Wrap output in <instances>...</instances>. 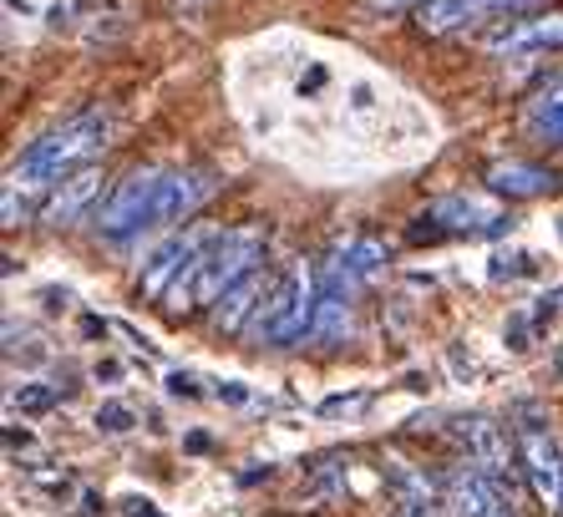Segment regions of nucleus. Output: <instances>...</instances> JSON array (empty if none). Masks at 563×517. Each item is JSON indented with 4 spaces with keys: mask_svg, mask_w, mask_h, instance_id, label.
Masks as SVG:
<instances>
[{
    "mask_svg": "<svg viewBox=\"0 0 563 517\" xmlns=\"http://www.w3.org/2000/svg\"><path fill=\"white\" fill-rule=\"evenodd\" d=\"M260 258H264V229L260 223H244V229L219 233V239L198 254L194 270L168 289V315H188L194 305H219L244 274L260 270Z\"/></svg>",
    "mask_w": 563,
    "mask_h": 517,
    "instance_id": "nucleus-1",
    "label": "nucleus"
},
{
    "mask_svg": "<svg viewBox=\"0 0 563 517\" xmlns=\"http://www.w3.org/2000/svg\"><path fill=\"white\" fill-rule=\"evenodd\" d=\"M107 112H81L71 122H62L56 132L36 138V143L21 153V163L11 168L15 188H41V183H62L66 173L92 168V157L107 147Z\"/></svg>",
    "mask_w": 563,
    "mask_h": 517,
    "instance_id": "nucleus-2",
    "label": "nucleus"
},
{
    "mask_svg": "<svg viewBox=\"0 0 563 517\" xmlns=\"http://www.w3.org/2000/svg\"><path fill=\"white\" fill-rule=\"evenodd\" d=\"M314 310H320V279H314V270L295 264L254 310L250 330L260 336V345H295L305 330H314Z\"/></svg>",
    "mask_w": 563,
    "mask_h": 517,
    "instance_id": "nucleus-3",
    "label": "nucleus"
},
{
    "mask_svg": "<svg viewBox=\"0 0 563 517\" xmlns=\"http://www.w3.org/2000/svg\"><path fill=\"white\" fill-rule=\"evenodd\" d=\"M163 178H168V173H157V168H132L128 178L112 188V198L102 204V213H97V229H102L107 239H128V233H143L147 219H153L157 194H163Z\"/></svg>",
    "mask_w": 563,
    "mask_h": 517,
    "instance_id": "nucleus-4",
    "label": "nucleus"
},
{
    "mask_svg": "<svg viewBox=\"0 0 563 517\" xmlns=\"http://www.w3.org/2000/svg\"><path fill=\"white\" fill-rule=\"evenodd\" d=\"M518 452H523L528 487L538 492L543 513H563V452H559V441L538 427V421H523V431H518Z\"/></svg>",
    "mask_w": 563,
    "mask_h": 517,
    "instance_id": "nucleus-5",
    "label": "nucleus"
},
{
    "mask_svg": "<svg viewBox=\"0 0 563 517\" xmlns=\"http://www.w3.org/2000/svg\"><path fill=\"white\" fill-rule=\"evenodd\" d=\"M538 6H549V0H427L417 6V26L427 36H446V31L493 21V15H528Z\"/></svg>",
    "mask_w": 563,
    "mask_h": 517,
    "instance_id": "nucleus-6",
    "label": "nucleus"
},
{
    "mask_svg": "<svg viewBox=\"0 0 563 517\" xmlns=\"http://www.w3.org/2000/svg\"><path fill=\"white\" fill-rule=\"evenodd\" d=\"M213 239H219V233H209V229H188V233H178V239H168V244H163L153 258H147V270H143V295H168V289L178 285L188 270H194L198 254H203Z\"/></svg>",
    "mask_w": 563,
    "mask_h": 517,
    "instance_id": "nucleus-7",
    "label": "nucleus"
},
{
    "mask_svg": "<svg viewBox=\"0 0 563 517\" xmlns=\"http://www.w3.org/2000/svg\"><path fill=\"white\" fill-rule=\"evenodd\" d=\"M213 188H219V173H209V168L168 173V178H163V194H157V204H153L147 229H163V223H178V219H188V213H198Z\"/></svg>",
    "mask_w": 563,
    "mask_h": 517,
    "instance_id": "nucleus-8",
    "label": "nucleus"
},
{
    "mask_svg": "<svg viewBox=\"0 0 563 517\" xmlns=\"http://www.w3.org/2000/svg\"><path fill=\"white\" fill-rule=\"evenodd\" d=\"M446 497H452V513L457 517H518L512 503L503 497V487L487 477L483 466H462V472H452Z\"/></svg>",
    "mask_w": 563,
    "mask_h": 517,
    "instance_id": "nucleus-9",
    "label": "nucleus"
},
{
    "mask_svg": "<svg viewBox=\"0 0 563 517\" xmlns=\"http://www.w3.org/2000/svg\"><path fill=\"white\" fill-rule=\"evenodd\" d=\"M97 194H102V173L97 168H77V173H66L62 183L52 188V198H46V208H41V219L46 223H77L87 208L97 204Z\"/></svg>",
    "mask_w": 563,
    "mask_h": 517,
    "instance_id": "nucleus-10",
    "label": "nucleus"
},
{
    "mask_svg": "<svg viewBox=\"0 0 563 517\" xmlns=\"http://www.w3.org/2000/svg\"><path fill=\"white\" fill-rule=\"evenodd\" d=\"M493 52H533V46H563V15H523L512 26L487 36Z\"/></svg>",
    "mask_w": 563,
    "mask_h": 517,
    "instance_id": "nucleus-11",
    "label": "nucleus"
},
{
    "mask_svg": "<svg viewBox=\"0 0 563 517\" xmlns=\"http://www.w3.org/2000/svg\"><path fill=\"white\" fill-rule=\"evenodd\" d=\"M345 324H351V279H345L335 264H325V279H320V310H314L310 336L335 340Z\"/></svg>",
    "mask_w": 563,
    "mask_h": 517,
    "instance_id": "nucleus-12",
    "label": "nucleus"
},
{
    "mask_svg": "<svg viewBox=\"0 0 563 517\" xmlns=\"http://www.w3.org/2000/svg\"><path fill=\"white\" fill-rule=\"evenodd\" d=\"M523 128L533 132L538 143H563V77L543 81L523 107Z\"/></svg>",
    "mask_w": 563,
    "mask_h": 517,
    "instance_id": "nucleus-13",
    "label": "nucleus"
},
{
    "mask_svg": "<svg viewBox=\"0 0 563 517\" xmlns=\"http://www.w3.org/2000/svg\"><path fill=\"white\" fill-rule=\"evenodd\" d=\"M260 295H264V274L260 270L244 274V279H239V285L229 289L219 305H213V330H219V336H239V330H244V320H250V315L264 305Z\"/></svg>",
    "mask_w": 563,
    "mask_h": 517,
    "instance_id": "nucleus-14",
    "label": "nucleus"
},
{
    "mask_svg": "<svg viewBox=\"0 0 563 517\" xmlns=\"http://www.w3.org/2000/svg\"><path fill=\"white\" fill-rule=\"evenodd\" d=\"M487 188L503 198H543L559 188V178L549 168H533V163H498L487 173Z\"/></svg>",
    "mask_w": 563,
    "mask_h": 517,
    "instance_id": "nucleus-15",
    "label": "nucleus"
},
{
    "mask_svg": "<svg viewBox=\"0 0 563 517\" xmlns=\"http://www.w3.org/2000/svg\"><path fill=\"white\" fill-rule=\"evenodd\" d=\"M462 437H467V452L483 462V472H503V466H508V441H503V431L493 427V421L472 416L467 427H462Z\"/></svg>",
    "mask_w": 563,
    "mask_h": 517,
    "instance_id": "nucleus-16",
    "label": "nucleus"
},
{
    "mask_svg": "<svg viewBox=\"0 0 563 517\" xmlns=\"http://www.w3.org/2000/svg\"><path fill=\"white\" fill-rule=\"evenodd\" d=\"M335 270L345 274V279H366V274H376L380 264H386V244H376V239H361V244H351V249H341V258H330Z\"/></svg>",
    "mask_w": 563,
    "mask_h": 517,
    "instance_id": "nucleus-17",
    "label": "nucleus"
},
{
    "mask_svg": "<svg viewBox=\"0 0 563 517\" xmlns=\"http://www.w3.org/2000/svg\"><path fill=\"white\" fill-rule=\"evenodd\" d=\"M56 402H62V391H56V386H41V381H31V386L15 391V406H21V416H46Z\"/></svg>",
    "mask_w": 563,
    "mask_h": 517,
    "instance_id": "nucleus-18",
    "label": "nucleus"
},
{
    "mask_svg": "<svg viewBox=\"0 0 563 517\" xmlns=\"http://www.w3.org/2000/svg\"><path fill=\"white\" fill-rule=\"evenodd\" d=\"M97 431H112V437H122V431H132V411L122 402H107L102 411H97Z\"/></svg>",
    "mask_w": 563,
    "mask_h": 517,
    "instance_id": "nucleus-19",
    "label": "nucleus"
},
{
    "mask_svg": "<svg viewBox=\"0 0 563 517\" xmlns=\"http://www.w3.org/2000/svg\"><path fill=\"white\" fill-rule=\"evenodd\" d=\"M21 213H26V204H15V183H5V229H15V223H21Z\"/></svg>",
    "mask_w": 563,
    "mask_h": 517,
    "instance_id": "nucleus-20",
    "label": "nucleus"
},
{
    "mask_svg": "<svg viewBox=\"0 0 563 517\" xmlns=\"http://www.w3.org/2000/svg\"><path fill=\"white\" fill-rule=\"evenodd\" d=\"M173 396H194V375H173Z\"/></svg>",
    "mask_w": 563,
    "mask_h": 517,
    "instance_id": "nucleus-21",
    "label": "nucleus"
},
{
    "mask_svg": "<svg viewBox=\"0 0 563 517\" xmlns=\"http://www.w3.org/2000/svg\"><path fill=\"white\" fill-rule=\"evenodd\" d=\"M380 11H401V6H427V0H376Z\"/></svg>",
    "mask_w": 563,
    "mask_h": 517,
    "instance_id": "nucleus-22",
    "label": "nucleus"
}]
</instances>
